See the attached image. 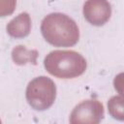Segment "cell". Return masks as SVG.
Instances as JSON below:
<instances>
[{
	"label": "cell",
	"mask_w": 124,
	"mask_h": 124,
	"mask_svg": "<svg viewBox=\"0 0 124 124\" xmlns=\"http://www.w3.org/2000/svg\"><path fill=\"white\" fill-rule=\"evenodd\" d=\"M114 83H115V88H117L118 91L124 92V74L118 75L114 80Z\"/></svg>",
	"instance_id": "5"
},
{
	"label": "cell",
	"mask_w": 124,
	"mask_h": 124,
	"mask_svg": "<svg viewBox=\"0 0 124 124\" xmlns=\"http://www.w3.org/2000/svg\"><path fill=\"white\" fill-rule=\"evenodd\" d=\"M110 15L109 5L106 0H88L84 5V16L92 24L101 25Z\"/></svg>",
	"instance_id": "4"
},
{
	"label": "cell",
	"mask_w": 124,
	"mask_h": 124,
	"mask_svg": "<svg viewBox=\"0 0 124 124\" xmlns=\"http://www.w3.org/2000/svg\"><path fill=\"white\" fill-rule=\"evenodd\" d=\"M54 97L55 86L50 79L41 77L29 83L27 88V98L30 104H37L40 101L44 106H48L51 104Z\"/></svg>",
	"instance_id": "3"
},
{
	"label": "cell",
	"mask_w": 124,
	"mask_h": 124,
	"mask_svg": "<svg viewBox=\"0 0 124 124\" xmlns=\"http://www.w3.org/2000/svg\"><path fill=\"white\" fill-rule=\"evenodd\" d=\"M42 32L46 40L58 46H68L78 40V29L76 23L62 14L47 16L42 24Z\"/></svg>",
	"instance_id": "1"
},
{
	"label": "cell",
	"mask_w": 124,
	"mask_h": 124,
	"mask_svg": "<svg viewBox=\"0 0 124 124\" xmlns=\"http://www.w3.org/2000/svg\"><path fill=\"white\" fill-rule=\"evenodd\" d=\"M45 66L50 74L69 78L81 75L86 63L83 57L75 51H53L45 59Z\"/></svg>",
	"instance_id": "2"
}]
</instances>
